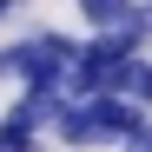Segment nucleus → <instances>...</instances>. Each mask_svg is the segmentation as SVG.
<instances>
[{"label":"nucleus","instance_id":"2","mask_svg":"<svg viewBox=\"0 0 152 152\" xmlns=\"http://www.w3.org/2000/svg\"><path fill=\"white\" fill-rule=\"evenodd\" d=\"M73 7L86 13V27H93V33H113L119 20H126V7H132V0H73Z\"/></svg>","mask_w":152,"mask_h":152},{"label":"nucleus","instance_id":"3","mask_svg":"<svg viewBox=\"0 0 152 152\" xmlns=\"http://www.w3.org/2000/svg\"><path fill=\"white\" fill-rule=\"evenodd\" d=\"M119 152H152V119H139V126H132V132H126V139H119Z\"/></svg>","mask_w":152,"mask_h":152},{"label":"nucleus","instance_id":"4","mask_svg":"<svg viewBox=\"0 0 152 152\" xmlns=\"http://www.w3.org/2000/svg\"><path fill=\"white\" fill-rule=\"evenodd\" d=\"M20 7H27V0H0V27H7V20H13Z\"/></svg>","mask_w":152,"mask_h":152},{"label":"nucleus","instance_id":"1","mask_svg":"<svg viewBox=\"0 0 152 152\" xmlns=\"http://www.w3.org/2000/svg\"><path fill=\"white\" fill-rule=\"evenodd\" d=\"M106 93H119V99H132V106H145V113H152V60H145V53H132V60L106 66Z\"/></svg>","mask_w":152,"mask_h":152}]
</instances>
